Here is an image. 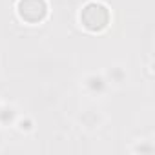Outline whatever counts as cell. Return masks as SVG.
<instances>
[{
  "instance_id": "6da1fadb",
  "label": "cell",
  "mask_w": 155,
  "mask_h": 155,
  "mask_svg": "<svg viewBox=\"0 0 155 155\" xmlns=\"http://www.w3.org/2000/svg\"><path fill=\"white\" fill-rule=\"evenodd\" d=\"M81 20L84 24L86 29L90 31H101L108 26L110 22V13L108 9L102 6V4H97V2H90L84 6L82 13H81Z\"/></svg>"
},
{
  "instance_id": "7a4b0ae2",
  "label": "cell",
  "mask_w": 155,
  "mask_h": 155,
  "mask_svg": "<svg viewBox=\"0 0 155 155\" xmlns=\"http://www.w3.org/2000/svg\"><path fill=\"white\" fill-rule=\"evenodd\" d=\"M20 17L28 22H38L46 17V2L44 0H20L18 4Z\"/></svg>"
}]
</instances>
